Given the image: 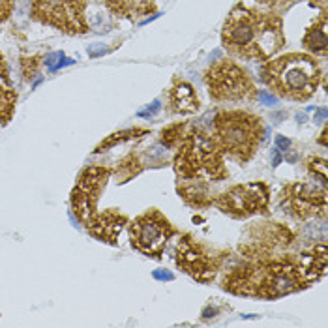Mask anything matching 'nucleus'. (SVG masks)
Returning a JSON list of instances; mask_svg holds the SVG:
<instances>
[{"label":"nucleus","mask_w":328,"mask_h":328,"mask_svg":"<svg viewBox=\"0 0 328 328\" xmlns=\"http://www.w3.org/2000/svg\"><path fill=\"white\" fill-rule=\"evenodd\" d=\"M278 85L287 94L295 98H307L315 88L317 81V66L306 56H289L279 58V62L272 66Z\"/></svg>","instance_id":"f257e3e1"},{"label":"nucleus","mask_w":328,"mask_h":328,"mask_svg":"<svg viewBox=\"0 0 328 328\" xmlns=\"http://www.w3.org/2000/svg\"><path fill=\"white\" fill-rule=\"evenodd\" d=\"M218 133L225 149L246 158L257 145V118L246 115L222 117L218 120Z\"/></svg>","instance_id":"f03ea898"},{"label":"nucleus","mask_w":328,"mask_h":328,"mask_svg":"<svg viewBox=\"0 0 328 328\" xmlns=\"http://www.w3.org/2000/svg\"><path fill=\"white\" fill-rule=\"evenodd\" d=\"M177 165L182 175H201V173H214L218 169L220 161L216 156V150L208 139L204 137H193L188 143V147L177 159Z\"/></svg>","instance_id":"7ed1b4c3"},{"label":"nucleus","mask_w":328,"mask_h":328,"mask_svg":"<svg viewBox=\"0 0 328 328\" xmlns=\"http://www.w3.org/2000/svg\"><path fill=\"white\" fill-rule=\"evenodd\" d=\"M208 83L212 85V92L218 98L225 100H234V98H242L248 92V81L244 74L234 68L231 64H222L218 68L212 70L208 75Z\"/></svg>","instance_id":"20e7f679"},{"label":"nucleus","mask_w":328,"mask_h":328,"mask_svg":"<svg viewBox=\"0 0 328 328\" xmlns=\"http://www.w3.org/2000/svg\"><path fill=\"white\" fill-rule=\"evenodd\" d=\"M222 204L234 214H250L266 204V190L261 184H246L231 190L223 197Z\"/></svg>","instance_id":"39448f33"},{"label":"nucleus","mask_w":328,"mask_h":328,"mask_svg":"<svg viewBox=\"0 0 328 328\" xmlns=\"http://www.w3.org/2000/svg\"><path fill=\"white\" fill-rule=\"evenodd\" d=\"M165 227L167 223L156 222L150 216H145L133 225V238H135L133 242H137L143 252L156 253L161 250V246L165 244V238H167Z\"/></svg>","instance_id":"423d86ee"},{"label":"nucleus","mask_w":328,"mask_h":328,"mask_svg":"<svg viewBox=\"0 0 328 328\" xmlns=\"http://www.w3.org/2000/svg\"><path fill=\"white\" fill-rule=\"evenodd\" d=\"M255 25L253 21L246 15V13H236L234 11L233 17L229 19L227 26H225V38L233 47H248L253 43L255 38Z\"/></svg>","instance_id":"0eeeda50"},{"label":"nucleus","mask_w":328,"mask_h":328,"mask_svg":"<svg viewBox=\"0 0 328 328\" xmlns=\"http://www.w3.org/2000/svg\"><path fill=\"white\" fill-rule=\"evenodd\" d=\"M279 43H281V32H279V28L278 26L274 28V26H270V23H265L259 28V32H255V38L252 45H255V49L263 56H270L279 47Z\"/></svg>","instance_id":"6e6552de"},{"label":"nucleus","mask_w":328,"mask_h":328,"mask_svg":"<svg viewBox=\"0 0 328 328\" xmlns=\"http://www.w3.org/2000/svg\"><path fill=\"white\" fill-rule=\"evenodd\" d=\"M173 103H175V109L180 111V113H193L197 111V98H195V92L190 85L186 83H180L175 90H173Z\"/></svg>","instance_id":"1a4fd4ad"},{"label":"nucleus","mask_w":328,"mask_h":328,"mask_svg":"<svg viewBox=\"0 0 328 328\" xmlns=\"http://www.w3.org/2000/svg\"><path fill=\"white\" fill-rule=\"evenodd\" d=\"M304 43L315 53H325L327 51V28H325V25H323V28H313V30L307 32Z\"/></svg>","instance_id":"9d476101"},{"label":"nucleus","mask_w":328,"mask_h":328,"mask_svg":"<svg viewBox=\"0 0 328 328\" xmlns=\"http://www.w3.org/2000/svg\"><path fill=\"white\" fill-rule=\"evenodd\" d=\"M42 4L51 15L60 17V21H62V17L66 15V8H68V0H42Z\"/></svg>","instance_id":"9b49d317"},{"label":"nucleus","mask_w":328,"mask_h":328,"mask_svg":"<svg viewBox=\"0 0 328 328\" xmlns=\"http://www.w3.org/2000/svg\"><path fill=\"white\" fill-rule=\"evenodd\" d=\"M88 25H90L96 32H107V28H109V23L105 21V15H103V13H94L92 17H88Z\"/></svg>","instance_id":"f8f14e48"},{"label":"nucleus","mask_w":328,"mask_h":328,"mask_svg":"<svg viewBox=\"0 0 328 328\" xmlns=\"http://www.w3.org/2000/svg\"><path fill=\"white\" fill-rule=\"evenodd\" d=\"M62 60H64V53H51L45 56V66L51 72H56V70H60V62Z\"/></svg>","instance_id":"ddd939ff"},{"label":"nucleus","mask_w":328,"mask_h":328,"mask_svg":"<svg viewBox=\"0 0 328 328\" xmlns=\"http://www.w3.org/2000/svg\"><path fill=\"white\" fill-rule=\"evenodd\" d=\"M311 171H313V173H319V175H321V180L327 182L328 167H327V161H325V159H315V161H311Z\"/></svg>","instance_id":"4468645a"},{"label":"nucleus","mask_w":328,"mask_h":328,"mask_svg":"<svg viewBox=\"0 0 328 328\" xmlns=\"http://www.w3.org/2000/svg\"><path fill=\"white\" fill-rule=\"evenodd\" d=\"M159 101L158 100H154V101H152V103H150L149 107H147V109H143V111H139L137 115L139 117H143V118H147V117H152V115H156V113H158L159 111Z\"/></svg>","instance_id":"2eb2a0df"},{"label":"nucleus","mask_w":328,"mask_h":328,"mask_svg":"<svg viewBox=\"0 0 328 328\" xmlns=\"http://www.w3.org/2000/svg\"><path fill=\"white\" fill-rule=\"evenodd\" d=\"M109 49H107L103 43H94V45H88V54L96 58V56H101V54H105Z\"/></svg>","instance_id":"dca6fc26"},{"label":"nucleus","mask_w":328,"mask_h":328,"mask_svg":"<svg viewBox=\"0 0 328 328\" xmlns=\"http://www.w3.org/2000/svg\"><path fill=\"white\" fill-rule=\"evenodd\" d=\"M259 101H261L263 105H276V103H278V100H276L268 90H261V92H259Z\"/></svg>","instance_id":"f3484780"},{"label":"nucleus","mask_w":328,"mask_h":328,"mask_svg":"<svg viewBox=\"0 0 328 328\" xmlns=\"http://www.w3.org/2000/svg\"><path fill=\"white\" fill-rule=\"evenodd\" d=\"M152 276H154L156 279H159V281H173V279H175V276L171 274L169 270H154Z\"/></svg>","instance_id":"a211bd4d"},{"label":"nucleus","mask_w":328,"mask_h":328,"mask_svg":"<svg viewBox=\"0 0 328 328\" xmlns=\"http://www.w3.org/2000/svg\"><path fill=\"white\" fill-rule=\"evenodd\" d=\"M289 147H291V141L287 137H283V135H278V137H276V149L279 150V152H287Z\"/></svg>","instance_id":"6ab92c4d"},{"label":"nucleus","mask_w":328,"mask_h":328,"mask_svg":"<svg viewBox=\"0 0 328 328\" xmlns=\"http://www.w3.org/2000/svg\"><path fill=\"white\" fill-rule=\"evenodd\" d=\"M313 120H315V122H325V120H327V109H325V107H321V109H315Z\"/></svg>","instance_id":"aec40b11"},{"label":"nucleus","mask_w":328,"mask_h":328,"mask_svg":"<svg viewBox=\"0 0 328 328\" xmlns=\"http://www.w3.org/2000/svg\"><path fill=\"white\" fill-rule=\"evenodd\" d=\"M279 163H281V154H279V150H278V149H274V150H272V165H274V167H278Z\"/></svg>","instance_id":"412c9836"},{"label":"nucleus","mask_w":328,"mask_h":328,"mask_svg":"<svg viewBox=\"0 0 328 328\" xmlns=\"http://www.w3.org/2000/svg\"><path fill=\"white\" fill-rule=\"evenodd\" d=\"M216 311H218V309H214V307H206V309L202 311V317H204V319L216 317Z\"/></svg>","instance_id":"4be33fe9"},{"label":"nucleus","mask_w":328,"mask_h":328,"mask_svg":"<svg viewBox=\"0 0 328 328\" xmlns=\"http://www.w3.org/2000/svg\"><path fill=\"white\" fill-rule=\"evenodd\" d=\"M297 120H298V122H306V115H304V113H298Z\"/></svg>","instance_id":"5701e85b"},{"label":"nucleus","mask_w":328,"mask_h":328,"mask_svg":"<svg viewBox=\"0 0 328 328\" xmlns=\"http://www.w3.org/2000/svg\"><path fill=\"white\" fill-rule=\"evenodd\" d=\"M287 161L295 163V161H297V154H289V156H287Z\"/></svg>","instance_id":"b1692460"},{"label":"nucleus","mask_w":328,"mask_h":328,"mask_svg":"<svg viewBox=\"0 0 328 328\" xmlns=\"http://www.w3.org/2000/svg\"><path fill=\"white\" fill-rule=\"evenodd\" d=\"M0 2H6V0H0Z\"/></svg>","instance_id":"393cba45"}]
</instances>
